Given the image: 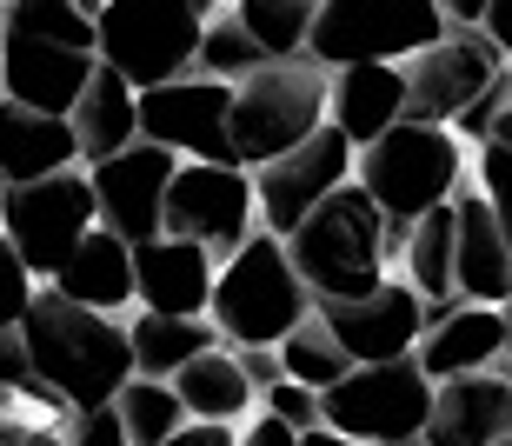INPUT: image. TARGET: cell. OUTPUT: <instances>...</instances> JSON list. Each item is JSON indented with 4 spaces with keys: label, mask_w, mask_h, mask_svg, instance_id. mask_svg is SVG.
<instances>
[{
    "label": "cell",
    "mask_w": 512,
    "mask_h": 446,
    "mask_svg": "<svg viewBox=\"0 0 512 446\" xmlns=\"http://www.w3.org/2000/svg\"><path fill=\"white\" fill-rule=\"evenodd\" d=\"M127 347H133V373H147V380H173L193 353L227 347V340H220V327H213L207 313L187 320V313H147V307H140L127 320Z\"/></svg>",
    "instance_id": "cell-26"
},
{
    "label": "cell",
    "mask_w": 512,
    "mask_h": 446,
    "mask_svg": "<svg viewBox=\"0 0 512 446\" xmlns=\"http://www.w3.org/2000/svg\"><path fill=\"white\" fill-rule=\"evenodd\" d=\"M260 47L247 40V27L233 14H213L207 27H200V54H193V74H207V80H227V87H240V80L260 67Z\"/></svg>",
    "instance_id": "cell-30"
},
{
    "label": "cell",
    "mask_w": 512,
    "mask_h": 446,
    "mask_svg": "<svg viewBox=\"0 0 512 446\" xmlns=\"http://www.w3.org/2000/svg\"><path fill=\"white\" fill-rule=\"evenodd\" d=\"M34 373H27V347H20L14 327H0V393H27Z\"/></svg>",
    "instance_id": "cell-36"
},
{
    "label": "cell",
    "mask_w": 512,
    "mask_h": 446,
    "mask_svg": "<svg viewBox=\"0 0 512 446\" xmlns=\"http://www.w3.org/2000/svg\"><path fill=\"white\" fill-rule=\"evenodd\" d=\"M94 67L100 60L87 54V47H60V40L0 27V100H14V107L67 120L74 100L87 94V74H94Z\"/></svg>",
    "instance_id": "cell-16"
},
{
    "label": "cell",
    "mask_w": 512,
    "mask_h": 446,
    "mask_svg": "<svg viewBox=\"0 0 512 446\" xmlns=\"http://www.w3.org/2000/svg\"><path fill=\"white\" fill-rule=\"evenodd\" d=\"M160 233L200 240L213 260L247 247V233H260V207H253V174L233 160H180L167 187V220Z\"/></svg>",
    "instance_id": "cell-10"
},
{
    "label": "cell",
    "mask_w": 512,
    "mask_h": 446,
    "mask_svg": "<svg viewBox=\"0 0 512 446\" xmlns=\"http://www.w3.org/2000/svg\"><path fill=\"white\" fill-rule=\"evenodd\" d=\"M346 367H353V360L340 353V340H333L313 313L280 340V373H286V380H300V387H313V393H326L333 380H346Z\"/></svg>",
    "instance_id": "cell-29"
},
{
    "label": "cell",
    "mask_w": 512,
    "mask_h": 446,
    "mask_svg": "<svg viewBox=\"0 0 512 446\" xmlns=\"http://www.w3.org/2000/svg\"><path fill=\"white\" fill-rule=\"evenodd\" d=\"M413 360L426 367V380H453V373H486L506 360V327H499V307H466L439 313L433 327L419 333Z\"/></svg>",
    "instance_id": "cell-21"
},
{
    "label": "cell",
    "mask_w": 512,
    "mask_h": 446,
    "mask_svg": "<svg viewBox=\"0 0 512 446\" xmlns=\"http://www.w3.org/2000/svg\"><path fill=\"white\" fill-rule=\"evenodd\" d=\"M479 34L499 47V60L512 67V0H486V14H479Z\"/></svg>",
    "instance_id": "cell-37"
},
{
    "label": "cell",
    "mask_w": 512,
    "mask_h": 446,
    "mask_svg": "<svg viewBox=\"0 0 512 446\" xmlns=\"http://www.w3.org/2000/svg\"><path fill=\"white\" fill-rule=\"evenodd\" d=\"M499 74H506V60L479 27H446L433 47H419L406 60V120L453 127Z\"/></svg>",
    "instance_id": "cell-11"
},
{
    "label": "cell",
    "mask_w": 512,
    "mask_h": 446,
    "mask_svg": "<svg viewBox=\"0 0 512 446\" xmlns=\"http://www.w3.org/2000/svg\"><path fill=\"white\" fill-rule=\"evenodd\" d=\"M80 167L74 127L54 114H34V107H14L0 100V187H27V180L67 174Z\"/></svg>",
    "instance_id": "cell-22"
},
{
    "label": "cell",
    "mask_w": 512,
    "mask_h": 446,
    "mask_svg": "<svg viewBox=\"0 0 512 446\" xmlns=\"http://www.w3.org/2000/svg\"><path fill=\"white\" fill-rule=\"evenodd\" d=\"M0 27H20V34H40V40L94 54V20L80 14L74 0H0Z\"/></svg>",
    "instance_id": "cell-31"
},
{
    "label": "cell",
    "mask_w": 512,
    "mask_h": 446,
    "mask_svg": "<svg viewBox=\"0 0 512 446\" xmlns=\"http://www.w3.org/2000/svg\"><path fill=\"white\" fill-rule=\"evenodd\" d=\"M100 227L94 214V187L80 167L47 180H27V187H0V233L14 240V253L27 260L34 280H54L60 260Z\"/></svg>",
    "instance_id": "cell-9"
},
{
    "label": "cell",
    "mask_w": 512,
    "mask_h": 446,
    "mask_svg": "<svg viewBox=\"0 0 512 446\" xmlns=\"http://www.w3.org/2000/svg\"><path fill=\"white\" fill-rule=\"evenodd\" d=\"M446 34V14L433 0H320L313 34H306V60L333 67H360V60H406L419 47H433Z\"/></svg>",
    "instance_id": "cell-7"
},
{
    "label": "cell",
    "mask_w": 512,
    "mask_h": 446,
    "mask_svg": "<svg viewBox=\"0 0 512 446\" xmlns=\"http://www.w3.org/2000/svg\"><path fill=\"white\" fill-rule=\"evenodd\" d=\"M306 313H313V293L300 287L280 233H266V227L247 233V247L227 253L220 273H213L207 320L220 327L227 347H280Z\"/></svg>",
    "instance_id": "cell-4"
},
{
    "label": "cell",
    "mask_w": 512,
    "mask_h": 446,
    "mask_svg": "<svg viewBox=\"0 0 512 446\" xmlns=\"http://www.w3.org/2000/svg\"><path fill=\"white\" fill-rule=\"evenodd\" d=\"M173 393H180V407H187V420H220V427H240L253 407H260V387H253L247 373H240V360H233V347H207L193 353L187 367L167 380Z\"/></svg>",
    "instance_id": "cell-25"
},
{
    "label": "cell",
    "mask_w": 512,
    "mask_h": 446,
    "mask_svg": "<svg viewBox=\"0 0 512 446\" xmlns=\"http://www.w3.org/2000/svg\"><path fill=\"white\" fill-rule=\"evenodd\" d=\"M233 360H240V373H247L253 387H273L280 380V347H233Z\"/></svg>",
    "instance_id": "cell-38"
},
{
    "label": "cell",
    "mask_w": 512,
    "mask_h": 446,
    "mask_svg": "<svg viewBox=\"0 0 512 446\" xmlns=\"http://www.w3.org/2000/svg\"><path fill=\"white\" fill-rule=\"evenodd\" d=\"M346 180H353V140H346L340 127H313L293 154L253 167V207H260V227L286 240L326 194H340Z\"/></svg>",
    "instance_id": "cell-12"
},
{
    "label": "cell",
    "mask_w": 512,
    "mask_h": 446,
    "mask_svg": "<svg viewBox=\"0 0 512 446\" xmlns=\"http://www.w3.org/2000/svg\"><path fill=\"white\" fill-rule=\"evenodd\" d=\"M220 14V0H107L94 14V60L114 67L133 94L160 80L193 74L200 27Z\"/></svg>",
    "instance_id": "cell-5"
},
{
    "label": "cell",
    "mask_w": 512,
    "mask_h": 446,
    "mask_svg": "<svg viewBox=\"0 0 512 446\" xmlns=\"http://www.w3.org/2000/svg\"><path fill=\"white\" fill-rule=\"evenodd\" d=\"M67 127H74V147H80L87 167H94V160H114L120 147L140 140V94H133L114 67H94V74H87V94H80L74 114H67Z\"/></svg>",
    "instance_id": "cell-24"
},
{
    "label": "cell",
    "mask_w": 512,
    "mask_h": 446,
    "mask_svg": "<svg viewBox=\"0 0 512 446\" xmlns=\"http://www.w3.org/2000/svg\"><path fill=\"white\" fill-rule=\"evenodd\" d=\"M486 140H499V147H512V100L499 107V120H493V134H486Z\"/></svg>",
    "instance_id": "cell-44"
},
{
    "label": "cell",
    "mask_w": 512,
    "mask_h": 446,
    "mask_svg": "<svg viewBox=\"0 0 512 446\" xmlns=\"http://www.w3.org/2000/svg\"><path fill=\"white\" fill-rule=\"evenodd\" d=\"M426 413H433V380L413 353L406 360H373V367H346V380L320 393V427L346 440H419L426 446Z\"/></svg>",
    "instance_id": "cell-8"
},
{
    "label": "cell",
    "mask_w": 512,
    "mask_h": 446,
    "mask_svg": "<svg viewBox=\"0 0 512 446\" xmlns=\"http://www.w3.org/2000/svg\"><path fill=\"white\" fill-rule=\"evenodd\" d=\"M499 327H506V360H512V300L499 307Z\"/></svg>",
    "instance_id": "cell-45"
},
{
    "label": "cell",
    "mask_w": 512,
    "mask_h": 446,
    "mask_svg": "<svg viewBox=\"0 0 512 446\" xmlns=\"http://www.w3.org/2000/svg\"><path fill=\"white\" fill-rule=\"evenodd\" d=\"M406 120V67L393 60H360V67H333L326 80V127H340L353 140V154Z\"/></svg>",
    "instance_id": "cell-20"
},
{
    "label": "cell",
    "mask_w": 512,
    "mask_h": 446,
    "mask_svg": "<svg viewBox=\"0 0 512 446\" xmlns=\"http://www.w3.org/2000/svg\"><path fill=\"white\" fill-rule=\"evenodd\" d=\"M326 67L320 60H260L240 87H233V114H227V140H233V167H266V160L293 154L313 127H326Z\"/></svg>",
    "instance_id": "cell-6"
},
{
    "label": "cell",
    "mask_w": 512,
    "mask_h": 446,
    "mask_svg": "<svg viewBox=\"0 0 512 446\" xmlns=\"http://www.w3.org/2000/svg\"><path fill=\"white\" fill-rule=\"evenodd\" d=\"M0 446H67L54 427H0Z\"/></svg>",
    "instance_id": "cell-41"
},
{
    "label": "cell",
    "mask_w": 512,
    "mask_h": 446,
    "mask_svg": "<svg viewBox=\"0 0 512 446\" xmlns=\"http://www.w3.org/2000/svg\"><path fill=\"white\" fill-rule=\"evenodd\" d=\"M473 187L486 194V207H493L499 233H506V247H512V147H499V140H479V154H473Z\"/></svg>",
    "instance_id": "cell-32"
},
{
    "label": "cell",
    "mask_w": 512,
    "mask_h": 446,
    "mask_svg": "<svg viewBox=\"0 0 512 446\" xmlns=\"http://www.w3.org/2000/svg\"><path fill=\"white\" fill-rule=\"evenodd\" d=\"M313 320L340 340V353L353 367H373V360H406V353L419 347L426 300L393 273V280H380V287L360 293V300H313Z\"/></svg>",
    "instance_id": "cell-14"
},
{
    "label": "cell",
    "mask_w": 512,
    "mask_h": 446,
    "mask_svg": "<svg viewBox=\"0 0 512 446\" xmlns=\"http://www.w3.org/2000/svg\"><path fill=\"white\" fill-rule=\"evenodd\" d=\"M213 273H220V260L200 240L153 233V240L133 247V300L147 313H187V320H200L213 300Z\"/></svg>",
    "instance_id": "cell-18"
},
{
    "label": "cell",
    "mask_w": 512,
    "mask_h": 446,
    "mask_svg": "<svg viewBox=\"0 0 512 446\" xmlns=\"http://www.w3.org/2000/svg\"><path fill=\"white\" fill-rule=\"evenodd\" d=\"M439 14H446V27H479V14H486V0H433Z\"/></svg>",
    "instance_id": "cell-42"
},
{
    "label": "cell",
    "mask_w": 512,
    "mask_h": 446,
    "mask_svg": "<svg viewBox=\"0 0 512 446\" xmlns=\"http://www.w3.org/2000/svg\"><path fill=\"white\" fill-rule=\"evenodd\" d=\"M40 287L67 293V300H80V307H94V313H120V307H133V247L120 233L94 227L60 260L54 280H40Z\"/></svg>",
    "instance_id": "cell-23"
},
{
    "label": "cell",
    "mask_w": 512,
    "mask_h": 446,
    "mask_svg": "<svg viewBox=\"0 0 512 446\" xmlns=\"http://www.w3.org/2000/svg\"><path fill=\"white\" fill-rule=\"evenodd\" d=\"M227 14L247 27V40L266 60H293V54H306V34H313L320 0H233Z\"/></svg>",
    "instance_id": "cell-27"
},
{
    "label": "cell",
    "mask_w": 512,
    "mask_h": 446,
    "mask_svg": "<svg viewBox=\"0 0 512 446\" xmlns=\"http://www.w3.org/2000/svg\"><path fill=\"white\" fill-rule=\"evenodd\" d=\"M300 446H373V440H346V433H333V427H306Z\"/></svg>",
    "instance_id": "cell-43"
},
{
    "label": "cell",
    "mask_w": 512,
    "mask_h": 446,
    "mask_svg": "<svg viewBox=\"0 0 512 446\" xmlns=\"http://www.w3.org/2000/svg\"><path fill=\"white\" fill-rule=\"evenodd\" d=\"M260 413H273V420H286L293 433H306V427H320V393L313 387H300V380H273V387H260Z\"/></svg>",
    "instance_id": "cell-34"
},
{
    "label": "cell",
    "mask_w": 512,
    "mask_h": 446,
    "mask_svg": "<svg viewBox=\"0 0 512 446\" xmlns=\"http://www.w3.org/2000/svg\"><path fill=\"white\" fill-rule=\"evenodd\" d=\"M167 446H240V427H220V420H187Z\"/></svg>",
    "instance_id": "cell-39"
},
{
    "label": "cell",
    "mask_w": 512,
    "mask_h": 446,
    "mask_svg": "<svg viewBox=\"0 0 512 446\" xmlns=\"http://www.w3.org/2000/svg\"><path fill=\"white\" fill-rule=\"evenodd\" d=\"M114 413H120V427H127L133 446H167L173 433L187 427V407H180V393H173L167 380H147V373H133L127 387L114 393Z\"/></svg>",
    "instance_id": "cell-28"
},
{
    "label": "cell",
    "mask_w": 512,
    "mask_h": 446,
    "mask_svg": "<svg viewBox=\"0 0 512 446\" xmlns=\"http://www.w3.org/2000/svg\"><path fill=\"white\" fill-rule=\"evenodd\" d=\"M227 114H233L227 80L180 74V80H160V87L140 94V140L167 147L173 160H233Z\"/></svg>",
    "instance_id": "cell-13"
},
{
    "label": "cell",
    "mask_w": 512,
    "mask_h": 446,
    "mask_svg": "<svg viewBox=\"0 0 512 446\" xmlns=\"http://www.w3.org/2000/svg\"><path fill=\"white\" fill-rule=\"evenodd\" d=\"M14 333H20V347H27V373H34L67 413L107 407L133 380L127 327H120L114 313L80 307V300H67V293H54V287L34 293V307L20 313Z\"/></svg>",
    "instance_id": "cell-1"
},
{
    "label": "cell",
    "mask_w": 512,
    "mask_h": 446,
    "mask_svg": "<svg viewBox=\"0 0 512 446\" xmlns=\"http://www.w3.org/2000/svg\"><path fill=\"white\" fill-rule=\"evenodd\" d=\"M240 446H300V433L286 427V420H273V413H253L247 433H240Z\"/></svg>",
    "instance_id": "cell-40"
},
{
    "label": "cell",
    "mask_w": 512,
    "mask_h": 446,
    "mask_svg": "<svg viewBox=\"0 0 512 446\" xmlns=\"http://www.w3.org/2000/svg\"><path fill=\"white\" fill-rule=\"evenodd\" d=\"M399 240L406 233L366 200L360 180H346L340 194H326L300 227L286 233V260L300 273V287L313 300H360L380 280H393Z\"/></svg>",
    "instance_id": "cell-2"
},
{
    "label": "cell",
    "mask_w": 512,
    "mask_h": 446,
    "mask_svg": "<svg viewBox=\"0 0 512 446\" xmlns=\"http://www.w3.org/2000/svg\"><path fill=\"white\" fill-rule=\"evenodd\" d=\"M353 180L366 200L393 220L399 233L426 220L433 207H453L459 180H466V140L453 127H426V120H393L373 147L353 154Z\"/></svg>",
    "instance_id": "cell-3"
},
{
    "label": "cell",
    "mask_w": 512,
    "mask_h": 446,
    "mask_svg": "<svg viewBox=\"0 0 512 446\" xmlns=\"http://www.w3.org/2000/svg\"><path fill=\"white\" fill-rule=\"evenodd\" d=\"M34 293H40V280L27 273V260L14 253V240L0 233V327H20V313L34 307Z\"/></svg>",
    "instance_id": "cell-33"
},
{
    "label": "cell",
    "mask_w": 512,
    "mask_h": 446,
    "mask_svg": "<svg viewBox=\"0 0 512 446\" xmlns=\"http://www.w3.org/2000/svg\"><path fill=\"white\" fill-rule=\"evenodd\" d=\"M453 220H459L453 227V293L466 307H506L512 300V247L499 233L493 207H486V194L466 187L453 200Z\"/></svg>",
    "instance_id": "cell-19"
},
{
    "label": "cell",
    "mask_w": 512,
    "mask_h": 446,
    "mask_svg": "<svg viewBox=\"0 0 512 446\" xmlns=\"http://www.w3.org/2000/svg\"><path fill=\"white\" fill-rule=\"evenodd\" d=\"M60 440H67V446H133L127 427H120V413H114V400H107V407H80V413H67Z\"/></svg>",
    "instance_id": "cell-35"
},
{
    "label": "cell",
    "mask_w": 512,
    "mask_h": 446,
    "mask_svg": "<svg viewBox=\"0 0 512 446\" xmlns=\"http://www.w3.org/2000/svg\"><path fill=\"white\" fill-rule=\"evenodd\" d=\"M173 167H180V160H173L167 147H153V140H133V147H120L114 160H94V167H87V187H94L100 227L120 233L127 247L153 240L160 220H167Z\"/></svg>",
    "instance_id": "cell-15"
},
{
    "label": "cell",
    "mask_w": 512,
    "mask_h": 446,
    "mask_svg": "<svg viewBox=\"0 0 512 446\" xmlns=\"http://www.w3.org/2000/svg\"><path fill=\"white\" fill-rule=\"evenodd\" d=\"M512 440V373H453L433 380V413H426V446H499Z\"/></svg>",
    "instance_id": "cell-17"
}]
</instances>
